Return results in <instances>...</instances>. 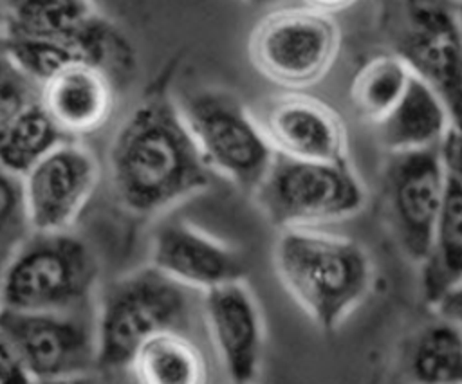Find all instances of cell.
Instances as JSON below:
<instances>
[{"label": "cell", "mask_w": 462, "mask_h": 384, "mask_svg": "<svg viewBox=\"0 0 462 384\" xmlns=\"http://www.w3.org/2000/svg\"><path fill=\"white\" fill-rule=\"evenodd\" d=\"M117 200L134 215L168 209L209 184L177 103L162 92L144 97L123 121L108 151Z\"/></svg>", "instance_id": "obj_1"}, {"label": "cell", "mask_w": 462, "mask_h": 384, "mask_svg": "<svg viewBox=\"0 0 462 384\" xmlns=\"http://www.w3.org/2000/svg\"><path fill=\"white\" fill-rule=\"evenodd\" d=\"M273 261L287 294L323 332L337 330L374 283L372 260L357 242L314 229L282 231Z\"/></svg>", "instance_id": "obj_2"}, {"label": "cell", "mask_w": 462, "mask_h": 384, "mask_svg": "<svg viewBox=\"0 0 462 384\" xmlns=\"http://www.w3.org/2000/svg\"><path fill=\"white\" fill-rule=\"evenodd\" d=\"M193 290L155 267H141L114 279L97 299V368H128L135 352L153 335L188 332Z\"/></svg>", "instance_id": "obj_3"}, {"label": "cell", "mask_w": 462, "mask_h": 384, "mask_svg": "<svg viewBox=\"0 0 462 384\" xmlns=\"http://www.w3.org/2000/svg\"><path fill=\"white\" fill-rule=\"evenodd\" d=\"M97 260L70 233H31L9 258L0 310L65 312L96 303Z\"/></svg>", "instance_id": "obj_4"}, {"label": "cell", "mask_w": 462, "mask_h": 384, "mask_svg": "<svg viewBox=\"0 0 462 384\" xmlns=\"http://www.w3.org/2000/svg\"><path fill=\"white\" fill-rule=\"evenodd\" d=\"M379 29L390 52L440 97L453 126H462V27L457 4L383 2Z\"/></svg>", "instance_id": "obj_5"}, {"label": "cell", "mask_w": 462, "mask_h": 384, "mask_svg": "<svg viewBox=\"0 0 462 384\" xmlns=\"http://www.w3.org/2000/svg\"><path fill=\"white\" fill-rule=\"evenodd\" d=\"M339 52V25L330 4L283 5L263 14L249 38L254 69L285 88L318 83Z\"/></svg>", "instance_id": "obj_6"}, {"label": "cell", "mask_w": 462, "mask_h": 384, "mask_svg": "<svg viewBox=\"0 0 462 384\" xmlns=\"http://www.w3.org/2000/svg\"><path fill=\"white\" fill-rule=\"evenodd\" d=\"M175 103L209 171L253 195L274 159L253 112L220 88H199Z\"/></svg>", "instance_id": "obj_7"}, {"label": "cell", "mask_w": 462, "mask_h": 384, "mask_svg": "<svg viewBox=\"0 0 462 384\" xmlns=\"http://www.w3.org/2000/svg\"><path fill=\"white\" fill-rule=\"evenodd\" d=\"M253 198L282 231L312 229L359 213L365 187L348 162H307L274 153Z\"/></svg>", "instance_id": "obj_8"}, {"label": "cell", "mask_w": 462, "mask_h": 384, "mask_svg": "<svg viewBox=\"0 0 462 384\" xmlns=\"http://www.w3.org/2000/svg\"><path fill=\"white\" fill-rule=\"evenodd\" d=\"M97 301L65 312L0 310V332L32 382L92 373L97 368Z\"/></svg>", "instance_id": "obj_9"}, {"label": "cell", "mask_w": 462, "mask_h": 384, "mask_svg": "<svg viewBox=\"0 0 462 384\" xmlns=\"http://www.w3.org/2000/svg\"><path fill=\"white\" fill-rule=\"evenodd\" d=\"M381 187L386 218L401 251L420 265L428 254L448 189L440 146L390 153Z\"/></svg>", "instance_id": "obj_10"}, {"label": "cell", "mask_w": 462, "mask_h": 384, "mask_svg": "<svg viewBox=\"0 0 462 384\" xmlns=\"http://www.w3.org/2000/svg\"><path fill=\"white\" fill-rule=\"evenodd\" d=\"M99 180L96 155L65 141L22 177L31 233H69Z\"/></svg>", "instance_id": "obj_11"}, {"label": "cell", "mask_w": 462, "mask_h": 384, "mask_svg": "<svg viewBox=\"0 0 462 384\" xmlns=\"http://www.w3.org/2000/svg\"><path fill=\"white\" fill-rule=\"evenodd\" d=\"M253 117L276 155L307 162H348L345 124L318 97L300 92L273 96Z\"/></svg>", "instance_id": "obj_12"}, {"label": "cell", "mask_w": 462, "mask_h": 384, "mask_svg": "<svg viewBox=\"0 0 462 384\" xmlns=\"http://www.w3.org/2000/svg\"><path fill=\"white\" fill-rule=\"evenodd\" d=\"M150 265L200 294L242 281L245 276V261L235 247L186 220H171L157 227L152 238Z\"/></svg>", "instance_id": "obj_13"}, {"label": "cell", "mask_w": 462, "mask_h": 384, "mask_svg": "<svg viewBox=\"0 0 462 384\" xmlns=\"http://www.w3.org/2000/svg\"><path fill=\"white\" fill-rule=\"evenodd\" d=\"M202 315L220 359L235 384H253L263 353V317L247 283L235 281L202 294Z\"/></svg>", "instance_id": "obj_14"}, {"label": "cell", "mask_w": 462, "mask_h": 384, "mask_svg": "<svg viewBox=\"0 0 462 384\" xmlns=\"http://www.w3.org/2000/svg\"><path fill=\"white\" fill-rule=\"evenodd\" d=\"M38 103L67 139L92 133L112 114V76L94 63H72L38 87Z\"/></svg>", "instance_id": "obj_15"}, {"label": "cell", "mask_w": 462, "mask_h": 384, "mask_svg": "<svg viewBox=\"0 0 462 384\" xmlns=\"http://www.w3.org/2000/svg\"><path fill=\"white\" fill-rule=\"evenodd\" d=\"M451 126V115L440 97L411 76L397 106L377 124V133L390 153H404L440 146Z\"/></svg>", "instance_id": "obj_16"}, {"label": "cell", "mask_w": 462, "mask_h": 384, "mask_svg": "<svg viewBox=\"0 0 462 384\" xmlns=\"http://www.w3.org/2000/svg\"><path fill=\"white\" fill-rule=\"evenodd\" d=\"M108 20L88 2L2 4V36L38 40H79L105 29Z\"/></svg>", "instance_id": "obj_17"}, {"label": "cell", "mask_w": 462, "mask_h": 384, "mask_svg": "<svg viewBox=\"0 0 462 384\" xmlns=\"http://www.w3.org/2000/svg\"><path fill=\"white\" fill-rule=\"evenodd\" d=\"M406 384H462V332L440 315L420 325L404 343Z\"/></svg>", "instance_id": "obj_18"}, {"label": "cell", "mask_w": 462, "mask_h": 384, "mask_svg": "<svg viewBox=\"0 0 462 384\" xmlns=\"http://www.w3.org/2000/svg\"><path fill=\"white\" fill-rule=\"evenodd\" d=\"M420 285L431 306L462 288V186L451 178L428 254L420 263Z\"/></svg>", "instance_id": "obj_19"}, {"label": "cell", "mask_w": 462, "mask_h": 384, "mask_svg": "<svg viewBox=\"0 0 462 384\" xmlns=\"http://www.w3.org/2000/svg\"><path fill=\"white\" fill-rule=\"evenodd\" d=\"M128 370L135 384H208L209 368L200 346L188 332L170 330L148 339Z\"/></svg>", "instance_id": "obj_20"}, {"label": "cell", "mask_w": 462, "mask_h": 384, "mask_svg": "<svg viewBox=\"0 0 462 384\" xmlns=\"http://www.w3.org/2000/svg\"><path fill=\"white\" fill-rule=\"evenodd\" d=\"M411 72L395 54L370 58L350 83V101L356 114L379 124L404 96Z\"/></svg>", "instance_id": "obj_21"}, {"label": "cell", "mask_w": 462, "mask_h": 384, "mask_svg": "<svg viewBox=\"0 0 462 384\" xmlns=\"http://www.w3.org/2000/svg\"><path fill=\"white\" fill-rule=\"evenodd\" d=\"M65 141L70 139L58 130L36 99L13 119L0 137V166L23 177Z\"/></svg>", "instance_id": "obj_22"}, {"label": "cell", "mask_w": 462, "mask_h": 384, "mask_svg": "<svg viewBox=\"0 0 462 384\" xmlns=\"http://www.w3.org/2000/svg\"><path fill=\"white\" fill-rule=\"evenodd\" d=\"M29 234L22 177L0 166V281L9 258Z\"/></svg>", "instance_id": "obj_23"}, {"label": "cell", "mask_w": 462, "mask_h": 384, "mask_svg": "<svg viewBox=\"0 0 462 384\" xmlns=\"http://www.w3.org/2000/svg\"><path fill=\"white\" fill-rule=\"evenodd\" d=\"M36 99L38 85L18 72L9 61V67L0 74V137L13 119Z\"/></svg>", "instance_id": "obj_24"}, {"label": "cell", "mask_w": 462, "mask_h": 384, "mask_svg": "<svg viewBox=\"0 0 462 384\" xmlns=\"http://www.w3.org/2000/svg\"><path fill=\"white\" fill-rule=\"evenodd\" d=\"M440 157L448 178L462 186V126H451L440 144Z\"/></svg>", "instance_id": "obj_25"}, {"label": "cell", "mask_w": 462, "mask_h": 384, "mask_svg": "<svg viewBox=\"0 0 462 384\" xmlns=\"http://www.w3.org/2000/svg\"><path fill=\"white\" fill-rule=\"evenodd\" d=\"M0 384H34L9 341L0 332Z\"/></svg>", "instance_id": "obj_26"}, {"label": "cell", "mask_w": 462, "mask_h": 384, "mask_svg": "<svg viewBox=\"0 0 462 384\" xmlns=\"http://www.w3.org/2000/svg\"><path fill=\"white\" fill-rule=\"evenodd\" d=\"M440 315L451 319L462 332V288L455 290L453 294H449L448 297H444L437 306Z\"/></svg>", "instance_id": "obj_27"}, {"label": "cell", "mask_w": 462, "mask_h": 384, "mask_svg": "<svg viewBox=\"0 0 462 384\" xmlns=\"http://www.w3.org/2000/svg\"><path fill=\"white\" fill-rule=\"evenodd\" d=\"M103 370H96L92 373L76 375V377H63V379H52V380H38L34 384H108L103 377Z\"/></svg>", "instance_id": "obj_28"}, {"label": "cell", "mask_w": 462, "mask_h": 384, "mask_svg": "<svg viewBox=\"0 0 462 384\" xmlns=\"http://www.w3.org/2000/svg\"><path fill=\"white\" fill-rule=\"evenodd\" d=\"M9 67V59L5 56V50H4V45H2V40H0V74Z\"/></svg>", "instance_id": "obj_29"}, {"label": "cell", "mask_w": 462, "mask_h": 384, "mask_svg": "<svg viewBox=\"0 0 462 384\" xmlns=\"http://www.w3.org/2000/svg\"><path fill=\"white\" fill-rule=\"evenodd\" d=\"M457 14H458V22H460V27H462V4H457Z\"/></svg>", "instance_id": "obj_30"}, {"label": "cell", "mask_w": 462, "mask_h": 384, "mask_svg": "<svg viewBox=\"0 0 462 384\" xmlns=\"http://www.w3.org/2000/svg\"><path fill=\"white\" fill-rule=\"evenodd\" d=\"M0 36H2V4H0Z\"/></svg>", "instance_id": "obj_31"}, {"label": "cell", "mask_w": 462, "mask_h": 384, "mask_svg": "<svg viewBox=\"0 0 462 384\" xmlns=\"http://www.w3.org/2000/svg\"><path fill=\"white\" fill-rule=\"evenodd\" d=\"M227 384H235V382H227Z\"/></svg>", "instance_id": "obj_32"}]
</instances>
